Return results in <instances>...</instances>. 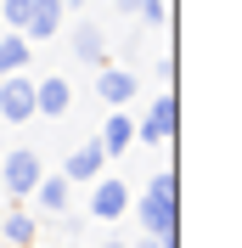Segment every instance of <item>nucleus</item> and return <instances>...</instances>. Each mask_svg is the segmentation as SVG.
<instances>
[{"label": "nucleus", "mask_w": 242, "mask_h": 248, "mask_svg": "<svg viewBox=\"0 0 242 248\" xmlns=\"http://www.w3.org/2000/svg\"><path fill=\"white\" fill-rule=\"evenodd\" d=\"M34 119V79L6 74L0 79V124H29Z\"/></svg>", "instance_id": "nucleus-5"}, {"label": "nucleus", "mask_w": 242, "mask_h": 248, "mask_svg": "<svg viewBox=\"0 0 242 248\" xmlns=\"http://www.w3.org/2000/svg\"><path fill=\"white\" fill-rule=\"evenodd\" d=\"M74 57L85 62V68H107V34H102V23L79 17V29H74Z\"/></svg>", "instance_id": "nucleus-10"}, {"label": "nucleus", "mask_w": 242, "mask_h": 248, "mask_svg": "<svg viewBox=\"0 0 242 248\" xmlns=\"http://www.w3.org/2000/svg\"><path fill=\"white\" fill-rule=\"evenodd\" d=\"M136 17H141V23H147V29H164L169 6H164V0H136Z\"/></svg>", "instance_id": "nucleus-15"}, {"label": "nucleus", "mask_w": 242, "mask_h": 248, "mask_svg": "<svg viewBox=\"0 0 242 248\" xmlns=\"http://www.w3.org/2000/svg\"><path fill=\"white\" fill-rule=\"evenodd\" d=\"M0 232H6V243H12V248H29V243H34V232H40V220L17 209V215H6V226H0Z\"/></svg>", "instance_id": "nucleus-14"}, {"label": "nucleus", "mask_w": 242, "mask_h": 248, "mask_svg": "<svg viewBox=\"0 0 242 248\" xmlns=\"http://www.w3.org/2000/svg\"><path fill=\"white\" fill-rule=\"evenodd\" d=\"M136 220H141V237H175V226H181V181H175V170L147 181V192L136 198Z\"/></svg>", "instance_id": "nucleus-1"}, {"label": "nucleus", "mask_w": 242, "mask_h": 248, "mask_svg": "<svg viewBox=\"0 0 242 248\" xmlns=\"http://www.w3.org/2000/svg\"><path fill=\"white\" fill-rule=\"evenodd\" d=\"M68 108H74V85H68L62 74L34 79V113H40V119H62Z\"/></svg>", "instance_id": "nucleus-7"}, {"label": "nucleus", "mask_w": 242, "mask_h": 248, "mask_svg": "<svg viewBox=\"0 0 242 248\" xmlns=\"http://www.w3.org/2000/svg\"><path fill=\"white\" fill-rule=\"evenodd\" d=\"M29 62H34V46L17 29H6V34H0V79H6V74H29Z\"/></svg>", "instance_id": "nucleus-12"}, {"label": "nucleus", "mask_w": 242, "mask_h": 248, "mask_svg": "<svg viewBox=\"0 0 242 248\" xmlns=\"http://www.w3.org/2000/svg\"><path fill=\"white\" fill-rule=\"evenodd\" d=\"M141 91V79L130 74V68H119V62H107V68H96V96H102L107 108H130Z\"/></svg>", "instance_id": "nucleus-6"}, {"label": "nucleus", "mask_w": 242, "mask_h": 248, "mask_svg": "<svg viewBox=\"0 0 242 248\" xmlns=\"http://www.w3.org/2000/svg\"><path fill=\"white\" fill-rule=\"evenodd\" d=\"M102 248H130V243H124V237H107V243H102Z\"/></svg>", "instance_id": "nucleus-17"}, {"label": "nucleus", "mask_w": 242, "mask_h": 248, "mask_svg": "<svg viewBox=\"0 0 242 248\" xmlns=\"http://www.w3.org/2000/svg\"><path fill=\"white\" fill-rule=\"evenodd\" d=\"M62 0H34V12H29V23H23V40L29 46H45V40H57L62 34Z\"/></svg>", "instance_id": "nucleus-8"}, {"label": "nucleus", "mask_w": 242, "mask_h": 248, "mask_svg": "<svg viewBox=\"0 0 242 248\" xmlns=\"http://www.w3.org/2000/svg\"><path fill=\"white\" fill-rule=\"evenodd\" d=\"M102 170H107V153L96 147V136L85 141V147H74V153H68V164H62V175H68L74 186H79V181H96Z\"/></svg>", "instance_id": "nucleus-11"}, {"label": "nucleus", "mask_w": 242, "mask_h": 248, "mask_svg": "<svg viewBox=\"0 0 242 248\" xmlns=\"http://www.w3.org/2000/svg\"><path fill=\"white\" fill-rule=\"evenodd\" d=\"M130 141H136V119H130V108H113L107 124H102V136H96V147H102L107 158H124Z\"/></svg>", "instance_id": "nucleus-9"}, {"label": "nucleus", "mask_w": 242, "mask_h": 248, "mask_svg": "<svg viewBox=\"0 0 242 248\" xmlns=\"http://www.w3.org/2000/svg\"><path fill=\"white\" fill-rule=\"evenodd\" d=\"M34 198H40V209H45V215H62V209L74 203V181H68V175H40Z\"/></svg>", "instance_id": "nucleus-13"}, {"label": "nucleus", "mask_w": 242, "mask_h": 248, "mask_svg": "<svg viewBox=\"0 0 242 248\" xmlns=\"http://www.w3.org/2000/svg\"><path fill=\"white\" fill-rule=\"evenodd\" d=\"M175 130H181V102H175V91H158V96H152V108H147V119L136 124V136L152 141V147H164Z\"/></svg>", "instance_id": "nucleus-4"}, {"label": "nucleus", "mask_w": 242, "mask_h": 248, "mask_svg": "<svg viewBox=\"0 0 242 248\" xmlns=\"http://www.w3.org/2000/svg\"><path fill=\"white\" fill-rule=\"evenodd\" d=\"M85 209H91V220H102V226L124 220V215H130V181H119V175H96Z\"/></svg>", "instance_id": "nucleus-3"}, {"label": "nucleus", "mask_w": 242, "mask_h": 248, "mask_svg": "<svg viewBox=\"0 0 242 248\" xmlns=\"http://www.w3.org/2000/svg\"><path fill=\"white\" fill-rule=\"evenodd\" d=\"M62 12H85V0H62Z\"/></svg>", "instance_id": "nucleus-16"}, {"label": "nucleus", "mask_w": 242, "mask_h": 248, "mask_svg": "<svg viewBox=\"0 0 242 248\" xmlns=\"http://www.w3.org/2000/svg\"><path fill=\"white\" fill-rule=\"evenodd\" d=\"M40 175H45V164H40L34 147H12V153H0V192H6L12 203H29L34 186H40Z\"/></svg>", "instance_id": "nucleus-2"}]
</instances>
